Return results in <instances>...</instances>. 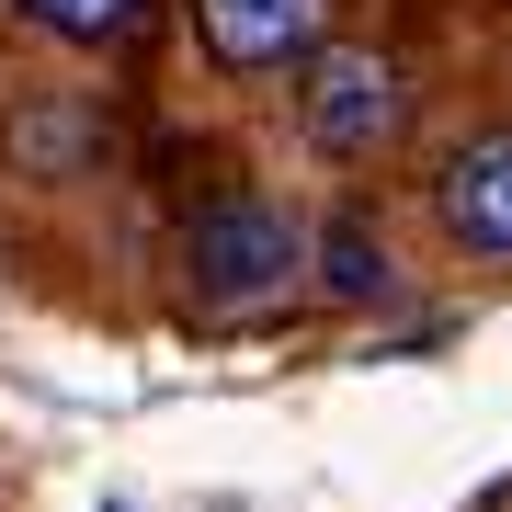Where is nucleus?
<instances>
[{"label": "nucleus", "instance_id": "1", "mask_svg": "<svg viewBox=\"0 0 512 512\" xmlns=\"http://www.w3.org/2000/svg\"><path fill=\"white\" fill-rule=\"evenodd\" d=\"M308 239L274 194H217L205 217L183 228V274H194V308H262V296L296 285Z\"/></svg>", "mask_w": 512, "mask_h": 512}, {"label": "nucleus", "instance_id": "2", "mask_svg": "<svg viewBox=\"0 0 512 512\" xmlns=\"http://www.w3.org/2000/svg\"><path fill=\"white\" fill-rule=\"evenodd\" d=\"M296 114H308L319 160H376V148L410 126V80H399L387 46H319L308 80H296Z\"/></svg>", "mask_w": 512, "mask_h": 512}, {"label": "nucleus", "instance_id": "3", "mask_svg": "<svg viewBox=\"0 0 512 512\" xmlns=\"http://www.w3.org/2000/svg\"><path fill=\"white\" fill-rule=\"evenodd\" d=\"M433 228L467 262H512V126H467L433 171Z\"/></svg>", "mask_w": 512, "mask_h": 512}, {"label": "nucleus", "instance_id": "4", "mask_svg": "<svg viewBox=\"0 0 512 512\" xmlns=\"http://www.w3.org/2000/svg\"><path fill=\"white\" fill-rule=\"evenodd\" d=\"M217 69H308L330 35V0H194Z\"/></svg>", "mask_w": 512, "mask_h": 512}, {"label": "nucleus", "instance_id": "5", "mask_svg": "<svg viewBox=\"0 0 512 512\" xmlns=\"http://www.w3.org/2000/svg\"><path fill=\"white\" fill-rule=\"evenodd\" d=\"M12 12L35 35H57V46H137L160 0H12Z\"/></svg>", "mask_w": 512, "mask_h": 512}, {"label": "nucleus", "instance_id": "6", "mask_svg": "<svg viewBox=\"0 0 512 512\" xmlns=\"http://www.w3.org/2000/svg\"><path fill=\"white\" fill-rule=\"evenodd\" d=\"M319 285L342 296V308H365V296H387V239H376L365 217H330V239H319Z\"/></svg>", "mask_w": 512, "mask_h": 512}]
</instances>
